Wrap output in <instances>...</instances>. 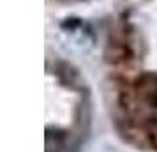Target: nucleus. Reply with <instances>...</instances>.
Wrapping results in <instances>:
<instances>
[{
    "instance_id": "obj_1",
    "label": "nucleus",
    "mask_w": 157,
    "mask_h": 152,
    "mask_svg": "<svg viewBox=\"0 0 157 152\" xmlns=\"http://www.w3.org/2000/svg\"><path fill=\"white\" fill-rule=\"evenodd\" d=\"M138 94L152 111L157 113V74H145L138 81Z\"/></svg>"
}]
</instances>
